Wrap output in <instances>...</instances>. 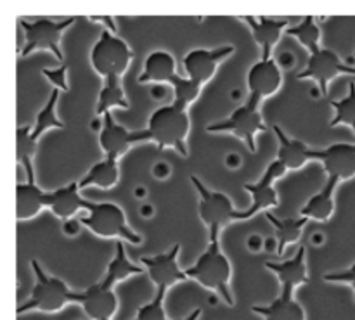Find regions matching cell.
<instances>
[{
  "instance_id": "4dcf8cb0",
  "label": "cell",
  "mask_w": 355,
  "mask_h": 320,
  "mask_svg": "<svg viewBox=\"0 0 355 320\" xmlns=\"http://www.w3.org/2000/svg\"><path fill=\"white\" fill-rule=\"evenodd\" d=\"M58 99H59V90H52L51 96H49L47 104L38 111L37 120H35L33 125V137L37 139L40 137L42 134H45L51 128H58V130H62L64 128V123L59 120L58 113H55V106H58Z\"/></svg>"
},
{
  "instance_id": "5b68a950",
  "label": "cell",
  "mask_w": 355,
  "mask_h": 320,
  "mask_svg": "<svg viewBox=\"0 0 355 320\" xmlns=\"http://www.w3.org/2000/svg\"><path fill=\"white\" fill-rule=\"evenodd\" d=\"M24 33V45L19 52V57H28L37 51H49L55 55L61 64H64V55L61 51V38L64 31L75 23V17H64V19H51L42 17L37 21H17Z\"/></svg>"
},
{
  "instance_id": "d6a6232c",
  "label": "cell",
  "mask_w": 355,
  "mask_h": 320,
  "mask_svg": "<svg viewBox=\"0 0 355 320\" xmlns=\"http://www.w3.org/2000/svg\"><path fill=\"white\" fill-rule=\"evenodd\" d=\"M165 290H156L153 300L149 301V303L142 305V307L139 308L135 319L132 320H168L166 319L165 307H163V303H165Z\"/></svg>"
},
{
  "instance_id": "836d02e7",
  "label": "cell",
  "mask_w": 355,
  "mask_h": 320,
  "mask_svg": "<svg viewBox=\"0 0 355 320\" xmlns=\"http://www.w3.org/2000/svg\"><path fill=\"white\" fill-rule=\"evenodd\" d=\"M42 75L51 82V85L54 87L59 92H68V66L61 64L59 68H44L42 69Z\"/></svg>"
},
{
  "instance_id": "9a60e30c",
  "label": "cell",
  "mask_w": 355,
  "mask_h": 320,
  "mask_svg": "<svg viewBox=\"0 0 355 320\" xmlns=\"http://www.w3.org/2000/svg\"><path fill=\"white\" fill-rule=\"evenodd\" d=\"M232 52H234L232 45H222L217 48H193L184 57V69H186L187 78L201 87L207 85L214 78L218 64Z\"/></svg>"
},
{
  "instance_id": "d590c367",
  "label": "cell",
  "mask_w": 355,
  "mask_h": 320,
  "mask_svg": "<svg viewBox=\"0 0 355 320\" xmlns=\"http://www.w3.org/2000/svg\"><path fill=\"white\" fill-rule=\"evenodd\" d=\"M90 19L97 21V23H104L106 26H110L111 30L114 31V23H113V19H111V17H90Z\"/></svg>"
},
{
  "instance_id": "6da1fadb",
  "label": "cell",
  "mask_w": 355,
  "mask_h": 320,
  "mask_svg": "<svg viewBox=\"0 0 355 320\" xmlns=\"http://www.w3.org/2000/svg\"><path fill=\"white\" fill-rule=\"evenodd\" d=\"M220 232H210V245L200 255L193 267L186 269L189 279L198 281L207 290L215 291L229 307H234V296L231 293V262L218 245Z\"/></svg>"
},
{
  "instance_id": "52a82bcc",
  "label": "cell",
  "mask_w": 355,
  "mask_h": 320,
  "mask_svg": "<svg viewBox=\"0 0 355 320\" xmlns=\"http://www.w3.org/2000/svg\"><path fill=\"white\" fill-rule=\"evenodd\" d=\"M134 52L128 44L113 31L103 30L90 51V64L97 75L106 78H121L130 66Z\"/></svg>"
},
{
  "instance_id": "d4e9b609",
  "label": "cell",
  "mask_w": 355,
  "mask_h": 320,
  "mask_svg": "<svg viewBox=\"0 0 355 320\" xmlns=\"http://www.w3.org/2000/svg\"><path fill=\"white\" fill-rule=\"evenodd\" d=\"M267 220L270 222L272 229L276 231L277 238V256H283L284 248L288 245H293L300 239L304 227L307 225V218L298 217V218H279L274 213L267 211L266 213Z\"/></svg>"
},
{
  "instance_id": "83f0119b",
  "label": "cell",
  "mask_w": 355,
  "mask_h": 320,
  "mask_svg": "<svg viewBox=\"0 0 355 320\" xmlns=\"http://www.w3.org/2000/svg\"><path fill=\"white\" fill-rule=\"evenodd\" d=\"M113 107H130V100L125 96V90L121 87V78H106L104 80L103 89L99 90L97 96V107L96 114L104 116L106 113H111Z\"/></svg>"
},
{
  "instance_id": "ffe728a7",
  "label": "cell",
  "mask_w": 355,
  "mask_h": 320,
  "mask_svg": "<svg viewBox=\"0 0 355 320\" xmlns=\"http://www.w3.org/2000/svg\"><path fill=\"white\" fill-rule=\"evenodd\" d=\"M45 206L52 211L58 218H71L80 210H87V199L80 196L78 182H71L55 190H47V201Z\"/></svg>"
},
{
  "instance_id": "2e32d148",
  "label": "cell",
  "mask_w": 355,
  "mask_h": 320,
  "mask_svg": "<svg viewBox=\"0 0 355 320\" xmlns=\"http://www.w3.org/2000/svg\"><path fill=\"white\" fill-rule=\"evenodd\" d=\"M312 159H319L333 179L349 180L355 177V144L336 142L326 149H314Z\"/></svg>"
},
{
  "instance_id": "8d00e7d4",
  "label": "cell",
  "mask_w": 355,
  "mask_h": 320,
  "mask_svg": "<svg viewBox=\"0 0 355 320\" xmlns=\"http://www.w3.org/2000/svg\"><path fill=\"white\" fill-rule=\"evenodd\" d=\"M200 317H201V308H196V310L191 312V314L187 315V317L177 319V320H200Z\"/></svg>"
},
{
  "instance_id": "30bf717a",
  "label": "cell",
  "mask_w": 355,
  "mask_h": 320,
  "mask_svg": "<svg viewBox=\"0 0 355 320\" xmlns=\"http://www.w3.org/2000/svg\"><path fill=\"white\" fill-rule=\"evenodd\" d=\"M148 141H151L148 128H144V130H128L123 125L116 123L111 113H106L103 116V127H101L99 132V145L106 152V158L116 159L118 161L132 145Z\"/></svg>"
},
{
  "instance_id": "ac0fdd59",
  "label": "cell",
  "mask_w": 355,
  "mask_h": 320,
  "mask_svg": "<svg viewBox=\"0 0 355 320\" xmlns=\"http://www.w3.org/2000/svg\"><path fill=\"white\" fill-rule=\"evenodd\" d=\"M243 21L252 30L253 40L262 48V59H272L270 55H272L274 45L279 42L281 33L290 26L288 19H276V17H260L259 19V17L245 16Z\"/></svg>"
},
{
  "instance_id": "7c38bea8",
  "label": "cell",
  "mask_w": 355,
  "mask_h": 320,
  "mask_svg": "<svg viewBox=\"0 0 355 320\" xmlns=\"http://www.w3.org/2000/svg\"><path fill=\"white\" fill-rule=\"evenodd\" d=\"M286 172L288 170L284 168L283 163H279L276 159V161H272L267 166L266 173H263V177L259 182L245 184V186H243V189L252 196V206L239 213V220H248V218L255 217L260 211H266L267 213V210L276 208L277 204H279V196H277L274 182H276L277 179H281Z\"/></svg>"
},
{
  "instance_id": "e0dca14e",
  "label": "cell",
  "mask_w": 355,
  "mask_h": 320,
  "mask_svg": "<svg viewBox=\"0 0 355 320\" xmlns=\"http://www.w3.org/2000/svg\"><path fill=\"white\" fill-rule=\"evenodd\" d=\"M78 305H82L83 312L89 319L111 320L118 310V298L113 287H107L99 283L80 293Z\"/></svg>"
},
{
  "instance_id": "7a4b0ae2",
  "label": "cell",
  "mask_w": 355,
  "mask_h": 320,
  "mask_svg": "<svg viewBox=\"0 0 355 320\" xmlns=\"http://www.w3.org/2000/svg\"><path fill=\"white\" fill-rule=\"evenodd\" d=\"M139 83H168L175 94L173 103L184 107H189L203 89L187 76L177 75L175 59L166 51H155L146 57L144 69L139 75Z\"/></svg>"
},
{
  "instance_id": "4fadbf2b",
  "label": "cell",
  "mask_w": 355,
  "mask_h": 320,
  "mask_svg": "<svg viewBox=\"0 0 355 320\" xmlns=\"http://www.w3.org/2000/svg\"><path fill=\"white\" fill-rule=\"evenodd\" d=\"M283 85V71L274 59H260L246 75L248 103L260 106L263 99L279 92Z\"/></svg>"
},
{
  "instance_id": "f1b7e54d",
  "label": "cell",
  "mask_w": 355,
  "mask_h": 320,
  "mask_svg": "<svg viewBox=\"0 0 355 320\" xmlns=\"http://www.w3.org/2000/svg\"><path fill=\"white\" fill-rule=\"evenodd\" d=\"M37 152V139L33 137V127H19L16 130V159L28 175H35L33 156Z\"/></svg>"
},
{
  "instance_id": "74e56055",
  "label": "cell",
  "mask_w": 355,
  "mask_h": 320,
  "mask_svg": "<svg viewBox=\"0 0 355 320\" xmlns=\"http://www.w3.org/2000/svg\"><path fill=\"white\" fill-rule=\"evenodd\" d=\"M352 59H355V52H354V55H352Z\"/></svg>"
},
{
  "instance_id": "cb8c5ba5",
  "label": "cell",
  "mask_w": 355,
  "mask_h": 320,
  "mask_svg": "<svg viewBox=\"0 0 355 320\" xmlns=\"http://www.w3.org/2000/svg\"><path fill=\"white\" fill-rule=\"evenodd\" d=\"M338 182V179L328 177L324 187L304 204V208L300 210V217L307 218V220L328 222L335 213V190Z\"/></svg>"
},
{
  "instance_id": "8992f818",
  "label": "cell",
  "mask_w": 355,
  "mask_h": 320,
  "mask_svg": "<svg viewBox=\"0 0 355 320\" xmlns=\"http://www.w3.org/2000/svg\"><path fill=\"white\" fill-rule=\"evenodd\" d=\"M87 211H89V215L80 222L99 238L118 239V241L130 242V245H141L142 242L141 235L135 234L128 227L123 210L118 204L87 201Z\"/></svg>"
},
{
  "instance_id": "8fae6325",
  "label": "cell",
  "mask_w": 355,
  "mask_h": 320,
  "mask_svg": "<svg viewBox=\"0 0 355 320\" xmlns=\"http://www.w3.org/2000/svg\"><path fill=\"white\" fill-rule=\"evenodd\" d=\"M338 75H355V68L343 62L336 52L329 48H319L309 55L307 64L300 73H297V78L315 80L322 96H328V83Z\"/></svg>"
},
{
  "instance_id": "484cf974",
  "label": "cell",
  "mask_w": 355,
  "mask_h": 320,
  "mask_svg": "<svg viewBox=\"0 0 355 320\" xmlns=\"http://www.w3.org/2000/svg\"><path fill=\"white\" fill-rule=\"evenodd\" d=\"M144 270V267L135 265V263H132L130 260H128L127 253H125L123 242L118 241L116 253H114L113 260H111L110 265H107L106 276H104V279L101 281V283L107 287H113L114 284L120 283V281L128 279V277L132 276H139V274H142Z\"/></svg>"
},
{
  "instance_id": "9c48e42d",
  "label": "cell",
  "mask_w": 355,
  "mask_h": 320,
  "mask_svg": "<svg viewBox=\"0 0 355 320\" xmlns=\"http://www.w3.org/2000/svg\"><path fill=\"white\" fill-rule=\"evenodd\" d=\"M191 184L196 187L198 196H200L198 211H200V218L207 225L208 232H220L222 227H225L231 222L239 220V213L241 211L232 206L231 199L225 194L217 193V190H210L194 175L191 177Z\"/></svg>"
},
{
  "instance_id": "277c9868",
  "label": "cell",
  "mask_w": 355,
  "mask_h": 320,
  "mask_svg": "<svg viewBox=\"0 0 355 320\" xmlns=\"http://www.w3.org/2000/svg\"><path fill=\"white\" fill-rule=\"evenodd\" d=\"M189 128L191 120L187 114V107L175 103L158 107L148 121V132L158 149L172 148L182 156H187Z\"/></svg>"
},
{
  "instance_id": "3957f363",
  "label": "cell",
  "mask_w": 355,
  "mask_h": 320,
  "mask_svg": "<svg viewBox=\"0 0 355 320\" xmlns=\"http://www.w3.org/2000/svg\"><path fill=\"white\" fill-rule=\"evenodd\" d=\"M31 267H33L35 274V286L31 290L30 298L17 307V315H23L31 310L55 314V312L62 310L66 305L78 303L80 293L69 290L64 281H61L59 277L47 276L37 260H31Z\"/></svg>"
},
{
  "instance_id": "e575fe53",
  "label": "cell",
  "mask_w": 355,
  "mask_h": 320,
  "mask_svg": "<svg viewBox=\"0 0 355 320\" xmlns=\"http://www.w3.org/2000/svg\"><path fill=\"white\" fill-rule=\"evenodd\" d=\"M324 281L328 283H342L349 284L354 290V298H355V263L352 267H349L347 270H340V272H329L324 274Z\"/></svg>"
},
{
  "instance_id": "5bb4252c",
  "label": "cell",
  "mask_w": 355,
  "mask_h": 320,
  "mask_svg": "<svg viewBox=\"0 0 355 320\" xmlns=\"http://www.w3.org/2000/svg\"><path fill=\"white\" fill-rule=\"evenodd\" d=\"M179 253L180 246L173 245L170 251L155 256H142L141 258V265L148 270L149 279L155 284L156 290L166 291L172 286H175V284L184 283V281L189 279L186 270L180 269L179 262H177Z\"/></svg>"
},
{
  "instance_id": "ba28073f",
  "label": "cell",
  "mask_w": 355,
  "mask_h": 320,
  "mask_svg": "<svg viewBox=\"0 0 355 320\" xmlns=\"http://www.w3.org/2000/svg\"><path fill=\"white\" fill-rule=\"evenodd\" d=\"M211 134H231L241 139L250 152H257V135L266 130V123L260 114L259 106L246 100L241 107L232 111V114L225 120L217 121L207 127Z\"/></svg>"
},
{
  "instance_id": "d6986e66",
  "label": "cell",
  "mask_w": 355,
  "mask_h": 320,
  "mask_svg": "<svg viewBox=\"0 0 355 320\" xmlns=\"http://www.w3.org/2000/svg\"><path fill=\"white\" fill-rule=\"evenodd\" d=\"M305 246H300L297 255L293 258L286 260V262H267L266 267L277 277L281 284V290H297L302 284L309 283L307 274V263H305Z\"/></svg>"
},
{
  "instance_id": "4316f807",
  "label": "cell",
  "mask_w": 355,
  "mask_h": 320,
  "mask_svg": "<svg viewBox=\"0 0 355 320\" xmlns=\"http://www.w3.org/2000/svg\"><path fill=\"white\" fill-rule=\"evenodd\" d=\"M120 179V170H118V161L116 159H103V161L96 163V165L90 166V170L87 172V175L83 177L78 182L80 189H85V187L96 186L101 189H113L118 184Z\"/></svg>"
},
{
  "instance_id": "603a6c76",
  "label": "cell",
  "mask_w": 355,
  "mask_h": 320,
  "mask_svg": "<svg viewBox=\"0 0 355 320\" xmlns=\"http://www.w3.org/2000/svg\"><path fill=\"white\" fill-rule=\"evenodd\" d=\"M252 312L263 320H305L304 308L295 300L293 291L290 290H281V294L272 303L255 305Z\"/></svg>"
},
{
  "instance_id": "7402d4cb",
  "label": "cell",
  "mask_w": 355,
  "mask_h": 320,
  "mask_svg": "<svg viewBox=\"0 0 355 320\" xmlns=\"http://www.w3.org/2000/svg\"><path fill=\"white\" fill-rule=\"evenodd\" d=\"M274 134H276L277 142H279V149H277V161L283 163L286 170H300L302 166L312 161V151L314 149L309 148L305 142L298 141V139L288 137L283 132L279 125H274Z\"/></svg>"
},
{
  "instance_id": "44dd1931",
  "label": "cell",
  "mask_w": 355,
  "mask_h": 320,
  "mask_svg": "<svg viewBox=\"0 0 355 320\" xmlns=\"http://www.w3.org/2000/svg\"><path fill=\"white\" fill-rule=\"evenodd\" d=\"M47 190H42L35 182V175H28L26 184H16V218L17 220H31L37 217L45 206Z\"/></svg>"
},
{
  "instance_id": "f546056e",
  "label": "cell",
  "mask_w": 355,
  "mask_h": 320,
  "mask_svg": "<svg viewBox=\"0 0 355 320\" xmlns=\"http://www.w3.org/2000/svg\"><path fill=\"white\" fill-rule=\"evenodd\" d=\"M290 37H295L309 52L319 51V42H321V28L315 24L314 16H307L298 24H290L286 30Z\"/></svg>"
},
{
  "instance_id": "1f68e13d",
  "label": "cell",
  "mask_w": 355,
  "mask_h": 320,
  "mask_svg": "<svg viewBox=\"0 0 355 320\" xmlns=\"http://www.w3.org/2000/svg\"><path fill=\"white\" fill-rule=\"evenodd\" d=\"M331 107L335 109V118L329 121V127H338V125H347L352 128L355 135V83L350 82L349 94L340 100H329Z\"/></svg>"
}]
</instances>
